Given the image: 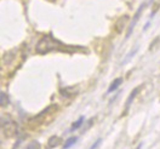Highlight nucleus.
I'll return each instance as SVG.
<instances>
[{"mask_svg": "<svg viewBox=\"0 0 160 149\" xmlns=\"http://www.w3.org/2000/svg\"><path fill=\"white\" fill-rule=\"evenodd\" d=\"M35 51L39 55H44V53H48V52H51V51H60V52L74 53V52H78V51H86V49L81 47V46L66 45V44L61 42L60 40L55 39L52 37V34L50 33L49 35H45L42 39L39 40V42L37 44Z\"/></svg>", "mask_w": 160, "mask_h": 149, "instance_id": "nucleus-1", "label": "nucleus"}, {"mask_svg": "<svg viewBox=\"0 0 160 149\" xmlns=\"http://www.w3.org/2000/svg\"><path fill=\"white\" fill-rule=\"evenodd\" d=\"M1 126H2V132L5 135V137L11 138L16 135L17 132V125L13 122V121H9V122H1Z\"/></svg>", "mask_w": 160, "mask_h": 149, "instance_id": "nucleus-2", "label": "nucleus"}, {"mask_svg": "<svg viewBox=\"0 0 160 149\" xmlns=\"http://www.w3.org/2000/svg\"><path fill=\"white\" fill-rule=\"evenodd\" d=\"M144 9V5H141L140 9L136 11V13H135V17H133V20H132V22L130 23V27H129V30H128V34H126V38H129L131 35V33H132V29H133V27L136 26V23H137V21H138V18H140L141 16V11Z\"/></svg>", "mask_w": 160, "mask_h": 149, "instance_id": "nucleus-3", "label": "nucleus"}, {"mask_svg": "<svg viewBox=\"0 0 160 149\" xmlns=\"http://www.w3.org/2000/svg\"><path fill=\"white\" fill-rule=\"evenodd\" d=\"M128 21H129V16H128V15L120 17L119 20L117 21V23H115V26H114V28H115V30H117V33H121V32L124 30V27L126 26Z\"/></svg>", "mask_w": 160, "mask_h": 149, "instance_id": "nucleus-4", "label": "nucleus"}, {"mask_svg": "<svg viewBox=\"0 0 160 149\" xmlns=\"http://www.w3.org/2000/svg\"><path fill=\"white\" fill-rule=\"evenodd\" d=\"M61 143H62V138L58 137V136H51L49 141H48V144H46V148L48 149H52L58 147Z\"/></svg>", "mask_w": 160, "mask_h": 149, "instance_id": "nucleus-5", "label": "nucleus"}, {"mask_svg": "<svg viewBox=\"0 0 160 149\" xmlns=\"http://www.w3.org/2000/svg\"><path fill=\"white\" fill-rule=\"evenodd\" d=\"M141 87H136V89H133V91L130 93V96H129V98H128V101H126V108H125V113L129 110V108H130L131 103H132V101H133V98L137 96V93H138V91H140ZM124 113V114H125Z\"/></svg>", "mask_w": 160, "mask_h": 149, "instance_id": "nucleus-6", "label": "nucleus"}, {"mask_svg": "<svg viewBox=\"0 0 160 149\" xmlns=\"http://www.w3.org/2000/svg\"><path fill=\"white\" fill-rule=\"evenodd\" d=\"M121 82H122V79H121V78H118V79L114 80V81L110 84L109 89H108V93L113 92V91H115V90L118 89L120 85H121Z\"/></svg>", "mask_w": 160, "mask_h": 149, "instance_id": "nucleus-7", "label": "nucleus"}, {"mask_svg": "<svg viewBox=\"0 0 160 149\" xmlns=\"http://www.w3.org/2000/svg\"><path fill=\"white\" fill-rule=\"evenodd\" d=\"M9 103H10V101H9L8 95H6L5 92H1V93H0V106H1V107H6Z\"/></svg>", "mask_w": 160, "mask_h": 149, "instance_id": "nucleus-8", "label": "nucleus"}, {"mask_svg": "<svg viewBox=\"0 0 160 149\" xmlns=\"http://www.w3.org/2000/svg\"><path fill=\"white\" fill-rule=\"evenodd\" d=\"M77 141H78V137H69V138L66 141V143H64V146H63V149H68L70 148L72 146H74L75 143H77Z\"/></svg>", "mask_w": 160, "mask_h": 149, "instance_id": "nucleus-9", "label": "nucleus"}, {"mask_svg": "<svg viewBox=\"0 0 160 149\" xmlns=\"http://www.w3.org/2000/svg\"><path fill=\"white\" fill-rule=\"evenodd\" d=\"M24 149H41V146H40L39 142L37 141H32L29 144H27V147Z\"/></svg>", "mask_w": 160, "mask_h": 149, "instance_id": "nucleus-10", "label": "nucleus"}, {"mask_svg": "<svg viewBox=\"0 0 160 149\" xmlns=\"http://www.w3.org/2000/svg\"><path fill=\"white\" fill-rule=\"evenodd\" d=\"M84 117H80L79 119H78V121H75L74 124H73V126H72V129H70V131H74V130H78L82 125V122H84Z\"/></svg>", "mask_w": 160, "mask_h": 149, "instance_id": "nucleus-11", "label": "nucleus"}, {"mask_svg": "<svg viewBox=\"0 0 160 149\" xmlns=\"http://www.w3.org/2000/svg\"><path fill=\"white\" fill-rule=\"evenodd\" d=\"M100 144H101V138L98 139V141L96 142V144H93V146H92V147H91L90 149H96V148H97V147H98V146H100Z\"/></svg>", "mask_w": 160, "mask_h": 149, "instance_id": "nucleus-12", "label": "nucleus"}, {"mask_svg": "<svg viewBox=\"0 0 160 149\" xmlns=\"http://www.w3.org/2000/svg\"><path fill=\"white\" fill-rule=\"evenodd\" d=\"M49 1H55V0H49Z\"/></svg>", "mask_w": 160, "mask_h": 149, "instance_id": "nucleus-13", "label": "nucleus"}]
</instances>
